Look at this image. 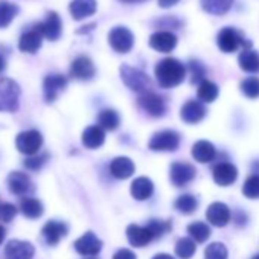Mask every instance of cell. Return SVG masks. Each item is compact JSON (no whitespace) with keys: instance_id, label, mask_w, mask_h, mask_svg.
Wrapping results in <instances>:
<instances>
[{"instance_id":"34","label":"cell","mask_w":259,"mask_h":259,"mask_svg":"<svg viewBox=\"0 0 259 259\" xmlns=\"http://www.w3.org/2000/svg\"><path fill=\"white\" fill-rule=\"evenodd\" d=\"M198 207V201L194 195L191 194H185V195H180L177 200H176V209L185 215H191L197 210Z\"/></svg>"},{"instance_id":"36","label":"cell","mask_w":259,"mask_h":259,"mask_svg":"<svg viewBox=\"0 0 259 259\" xmlns=\"http://www.w3.org/2000/svg\"><path fill=\"white\" fill-rule=\"evenodd\" d=\"M197 250L195 242L191 238H180L176 244V254L182 259H189Z\"/></svg>"},{"instance_id":"1","label":"cell","mask_w":259,"mask_h":259,"mask_svg":"<svg viewBox=\"0 0 259 259\" xmlns=\"http://www.w3.org/2000/svg\"><path fill=\"white\" fill-rule=\"evenodd\" d=\"M157 82L163 89H172L180 85L186 76V67L176 58H165L157 63L154 69Z\"/></svg>"},{"instance_id":"13","label":"cell","mask_w":259,"mask_h":259,"mask_svg":"<svg viewBox=\"0 0 259 259\" xmlns=\"http://www.w3.org/2000/svg\"><path fill=\"white\" fill-rule=\"evenodd\" d=\"M75 250L82 256H96L102 248V241L93 233L87 232L75 241Z\"/></svg>"},{"instance_id":"6","label":"cell","mask_w":259,"mask_h":259,"mask_svg":"<svg viewBox=\"0 0 259 259\" xmlns=\"http://www.w3.org/2000/svg\"><path fill=\"white\" fill-rule=\"evenodd\" d=\"M43 145V136L37 132V130H28V132H22L16 139V147L22 154L26 156H35Z\"/></svg>"},{"instance_id":"45","label":"cell","mask_w":259,"mask_h":259,"mask_svg":"<svg viewBox=\"0 0 259 259\" xmlns=\"http://www.w3.org/2000/svg\"><path fill=\"white\" fill-rule=\"evenodd\" d=\"M180 0H159V7L160 8H171L174 5H177Z\"/></svg>"},{"instance_id":"5","label":"cell","mask_w":259,"mask_h":259,"mask_svg":"<svg viewBox=\"0 0 259 259\" xmlns=\"http://www.w3.org/2000/svg\"><path fill=\"white\" fill-rule=\"evenodd\" d=\"M108 43L117 54H128L135 46V35L125 26H116L108 34Z\"/></svg>"},{"instance_id":"15","label":"cell","mask_w":259,"mask_h":259,"mask_svg":"<svg viewBox=\"0 0 259 259\" xmlns=\"http://www.w3.org/2000/svg\"><path fill=\"white\" fill-rule=\"evenodd\" d=\"M67 87V78L63 75H48L43 82V93L48 102H54L58 95Z\"/></svg>"},{"instance_id":"9","label":"cell","mask_w":259,"mask_h":259,"mask_svg":"<svg viewBox=\"0 0 259 259\" xmlns=\"http://www.w3.org/2000/svg\"><path fill=\"white\" fill-rule=\"evenodd\" d=\"M43 41V32L41 25H34L29 31L23 32L19 40V49L25 54H35L41 48Z\"/></svg>"},{"instance_id":"38","label":"cell","mask_w":259,"mask_h":259,"mask_svg":"<svg viewBox=\"0 0 259 259\" xmlns=\"http://www.w3.org/2000/svg\"><path fill=\"white\" fill-rule=\"evenodd\" d=\"M229 253L223 242H212L204 250V259H227Z\"/></svg>"},{"instance_id":"17","label":"cell","mask_w":259,"mask_h":259,"mask_svg":"<svg viewBox=\"0 0 259 259\" xmlns=\"http://www.w3.org/2000/svg\"><path fill=\"white\" fill-rule=\"evenodd\" d=\"M150 46L157 52L168 54V52L176 49L177 37L169 31H159V32H154L150 37Z\"/></svg>"},{"instance_id":"42","label":"cell","mask_w":259,"mask_h":259,"mask_svg":"<svg viewBox=\"0 0 259 259\" xmlns=\"http://www.w3.org/2000/svg\"><path fill=\"white\" fill-rule=\"evenodd\" d=\"M48 159H49V154L48 153H45V154H35V156H31L29 159H26L25 160V166L28 168V169H31V171H37V169H40L46 162H48Z\"/></svg>"},{"instance_id":"22","label":"cell","mask_w":259,"mask_h":259,"mask_svg":"<svg viewBox=\"0 0 259 259\" xmlns=\"http://www.w3.org/2000/svg\"><path fill=\"white\" fill-rule=\"evenodd\" d=\"M126 238H128L130 244L135 245V247H145L154 239L153 233L150 232V229L147 226L142 227V226H136V224L128 226Z\"/></svg>"},{"instance_id":"23","label":"cell","mask_w":259,"mask_h":259,"mask_svg":"<svg viewBox=\"0 0 259 259\" xmlns=\"http://www.w3.org/2000/svg\"><path fill=\"white\" fill-rule=\"evenodd\" d=\"M110 172L117 180H125L135 174V163L128 157H116L110 163Z\"/></svg>"},{"instance_id":"7","label":"cell","mask_w":259,"mask_h":259,"mask_svg":"<svg viewBox=\"0 0 259 259\" xmlns=\"http://www.w3.org/2000/svg\"><path fill=\"white\" fill-rule=\"evenodd\" d=\"M180 145V136L172 130H163V132L156 133L148 147L151 151H176Z\"/></svg>"},{"instance_id":"27","label":"cell","mask_w":259,"mask_h":259,"mask_svg":"<svg viewBox=\"0 0 259 259\" xmlns=\"http://www.w3.org/2000/svg\"><path fill=\"white\" fill-rule=\"evenodd\" d=\"M192 157L200 163H209L215 157V147L209 141H198L192 147Z\"/></svg>"},{"instance_id":"8","label":"cell","mask_w":259,"mask_h":259,"mask_svg":"<svg viewBox=\"0 0 259 259\" xmlns=\"http://www.w3.org/2000/svg\"><path fill=\"white\" fill-rule=\"evenodd\" d=\"M138 104L144 111H147L153 117H160L166 111V104H165L163 98L156 95L154 92L142 93L138 99Z\"/></svg>"},{"instance_id":"28","label":"cell","mask_w":259,"mask_h":259,"mask_svg":"<svg viewBox=\"0 0 259 259\" xmlns=\"http://www.w3.org/2000/svg\"><path fill=\"white\" fill-rule=\"evenodd\" d=\"M20 210L26 218L35 220V218H40L43 215L45 207H43V203L40 200L26 197L20 201Z\"/></svg>"},{"instance_id":"25","label":"cell","mask_w":259,"mask_h":259,"mask_svg":"<svg viewBox=\"0 0 259 259\" xmlns=\"http://www.w3.org/2000/svg\"><path fill=\"white\" fill-rule=\"evenodd\" d=\"M105 142V133L104 130L98 125L87 126L82 133V145L89 150H96L102 147Z\"/></svg>"},{"instance_id":"4","label":"cell","mask_w":259,"mask_h":259,"mask_svg":"<svg viewBox=\"0 0 259 259\" xmlns=\"http://www.w3.org/2000/svg\"><path fill=\"white\" fill-rule=\"evenodd\" d=\"M217 45H218L220 51L226 52V54H232L242 46L245 49H250V43L244 41L242 34L235 28H223L217 37Z\"/></svg>"},{"instance_id":"39","label":"cell","mask_w":259,"mask_h":259,"mask_svg":"<svg viewBox=\"0 0 259 259\" xmlns=\"http://www.w3.org/2000/svg\"><path fill=\"white\" fill-rule=\"evenodd\" d=\"M242 194L247 198H253V200L259 198V176L257 174H251L245 180V183L242 186Z\"/></svg>"},{"instance_id":"50","label":"cell","mask_w":259,"mask_h":259,"mask_svg":"<svg viewBox=\"0 0 259 259\" xmlns=\"http://www.w3.org/2000/svg\"><path fill=\"white\" fill-rule=\"evenodd\" d=\"M123 4H142V2H147V0H120Z\"/></svg>"},{"instance_id":"3","label":"cell","mask_w":259,"mask_h":259,"mask_svg":"<svg viewBox=\"0 0 259 259\" xmlns=\"http://www.w3.org/2000/svg\"><path fill=\"white\" fill-rule=\"evenodd\" d=\"M20 101V87L10 78L0 79V111H17Z\"/></svg>"},{"instance_id":"41","label":"cell","mask_w":259,"mask_h":259,"mask_svg":"<svg viewBox=\"0 0 259 259\" xmlns=\"http://www.w3.org/2000/svg\"><path fill=\"white\" fill-rule=\"evenodd\" d=\"M17 215V207L11 203H0V223H10Z\"/></svg>"},{"instance_id":"2","label":"cell","mask_w":259,"mask_h":259,"mask_svg":"<svg viewBox=\"0 0 259 259\" xmlns=\"http://www.w3.org/2000/svg\"><path fill=\"white\" fill-rule=\"evenodd\" d=\"M120 78L123 81V84L133 92L138 93H145L150 92V85H151V79L147 73H144L142 70L132 67L128 64H122L120 66Z\"/></svg>"},{"instance_id":"14","label":"cell","mask_w":259,"mask_h":259,"mask_svg":"<svg viewBox=\"0 0 259 259\" xmlns=\"http://www.w3.org/2000/svg\"><path fill=\"white\" fill-rule=\"evenodd\" d=\"M35 254V248L28 241L13 239L5 247L7 259H32Z\"/></svg>"},{"instance_id":"20","label":"cell","mask_w":259,"mask_h":259,"mask_svg":"<svg viewBox=\"0 0 259 259\" xmlns=\"http://www.w3.org/2000/svg\"><path fill=\"white\" fill-rule=\"evenodd\" d=\"M204 116H206V107L200 101H194V99L188 101L183 104L180 110V117L186 123H198L200 120L204 119Z\"/></svg>"},{"instance_id":"31","label":"cell","mask_w":259,"mask_h":259,"mask_svg":"<svg viewBox=\"0 0 259 259\" xmlns=\"http://www.w3.org/2000/svg\"><path fill=\"white\" fill-rule=\"evenodd\" d=\"M98 126H101L102 130H108V132H113L116 130L120 123V117L119 114L111 110V108H105L98 114Z\"/></svg>"},{"instance_id":"19","label":"cell","mask_w":259,"mask_h":259,"mask_svg":"<svg viewBox=\"0 0 259 259\" xmlns=\"http://www.w3.org/2000/svg\"><path fill=\"white\" fill-rule=\"evenodd\" d=\"M41 25V32H43V37L48 38L49 41H57L60 37H61V32H63V23H61V19L60 16L55 13V11H51L48 13L46 19Z\"/></svg>"},{"instance_id":"48","label":"cell","mask_w":259,"mask_h":259,"mask_svg":"<svg viewBox=\"0 0 259 259\" xmlns=\"http://www.w3.org/2000/svg\"><path fill=\"white\" fill-rule=\"evenodd\" d=\"M5 236H7V230H5V227H4L2 224H0V244L4 242Z\"/></svg>"},{"instance_id":"29","label":"cell","mask_w":259,"mask_h":259,"mask_svg":"<svg viewBox=\"0 0 259 259\" xmlns=\"http://www.w3.org/2000/svg\"><path fill=\"white\" fill-rule=\"evenodd\" d=\"M238 63H239V67L244 72L256 73L259 70V55L254 51H251V49H244L239 54Z\"/></svg>"},{"instance_id":"33","label":"cell","mask_w":259,"mask_h":259,"mask_svg":"<svg viewBox=\"0 0 259 259\" xmlns=\"http://www.w3.org/2000/svg\"><path fill=\"white\" fill-rule=\"evenodd\" d=\"M218 85L213 84L212 81H207V79H203L200 84H198V90H197V95L200 98V102H213L217 98H218Z\"/></svg>"},{"instance_id":"51","label":"cell","mask_w":259,"mask_h":259,"mask_svg":"<svg viewBox=\"0 0 259 259\" xmlns=\"http://www.w3.org/2000/svg\"><path fill=\"white\" fill-rule=\"evenodd\" d=\"M251 259H259V254H256L254 257H251Z\"/></svg>"},{"instance_id":"37","label":"cell","mask_w":259,"mask_h":259,"mask_svg":"<svg viewBox=\"0 0 259 259\" xmlns=\"http://www.w3.org/2000/svg\"><path fill=\"white\" fill-rule=\"evenodd\" d=\"M241 92L250 99L259 98V78H256V76L245 78L241 82Z\"/></svg>"},{"instance_id":"10","label":"cell","mask_w":259,"mask_h":259,"mask_svg":"<svg viewBox=\"0 0 259 259\" xmlns=\"http://www.w3.org/2000/svg\"><path fill=\"white\" fill-rule=\"evenodd\" d=\"M8 186H10V191L19 197H25V195H29L31 192H34V183H32L31 177L20 171H14L10 174Z\"/></svg>"},{"instance_id":"30","label":"cell","mask_w":259,"mask_h":259,"mask_svg":"<svg viewBox=\"0 0 259 259\" xmlns=\"http://www.w3.org/2000/svg\"><path fill=\"white\" fill-rule=\"evenodd\" d=\"M233 5V0H201L203 11L212 16H223L226 14Z\"/></svg>"},{"instance_id":"11","label":"cell","mask_w":259,"mask_h":259,"mask_svg":"<svg viewBox=\"0 0 259 259\" xmlns=\"http://www.w3.org/2000/svg\"><path fill=\"white\" fill-rule=\"evenodd\" d=\"M95 73H96V67L87 55H81L75 58L73 63L70 64V76L75 79L89 81L95 76Z\"/></svg>"},{"instance_id":"43","label":"cell","mask_w":259,"mask_h":259,"mask_svg":"<svg viewBox=\"0 0 259 259\" xmlns=\"http://www.w3.org/2000/svg\"><path fill=\"white\" fill-rule=\"evenodd\" d=\"M189 70H191V75H192L191 79H192L194 84L203 81V78H204V67L198 61H191L189 63Z\"/></svg>"},{"instance_id":"12","label":"cell","mask_w":259,"mask_h":259,"mask_svg":"<svg viewBox=\"0 0 259 259\" xmlns=\"http://www.w3.org/2000/svg\"><path fill=\"white\" fill-rule=\"evenodd\" d=\"M169 179H171L172 185H176L179 188L186 186L189 182H192L195 179V168L191 163L176 162V163L171 165Z\"/></svg>"},{"instance_id":"44","label":"cell","mask_w":259,"mask_h":259,"mask_svg":"<svg viewBox=\"0 0 259 259\" xmlns=\"http://www.w3.org/2000/svg\"><path fill=\"white\" fill-rule=\"evenodd\" d=\"M113 259H136V254L128 248H120L114 253Z\"/></svg>"},{"instance_id":"46","label":"cell","mask_w":259,"mask_h":259,"mask_svg":"<svg viewBox=\"0 0 259 259\" xmlns=\"http://www.w3.org/2000/svg\"><path fill=\"white\" fill-rule=\"evenodd\" d=\"M7 69V57L4 52H0V73H4Z\"/></svg>"},{"instance_id":"52","label":"cell","mask_w":259,"mask_h":259,"mask_svg":"<svg viewBox=\"0 0 259 259\" xmlns=\"http://www.w3.org/2000/svg\"><path fill=\"white\" fill-rule=\"evenodd\" d=\"M85 259H96V257H85Z\"/></svg>"},{"instance_id":"24","label":"cell","mask_w":259,"mask_h":259,"mask_svg":"<svg viewBox=\"0 0 259 259\" xmlns=\"http://www.w3.org/2000/svg\"><path fill=\"white\" fill-rule=\"evenodd\" d=\"M69 11L75 20H84L96 13V0H72Z\"/></svg>"},{"instance_id":"40","label":"cell","mask_w":259,"mask_h":259,"mask_svg":"<svg viewBox=\"0 0 259 259\" xmlns=\"http://www.w3.org/2000/svg\"><path fill=\"white\" fill-rule=\"evenodd\" d=\"M147 227H148L150 232L153 233L154 239H157V238L163 236L166 232L171 230V223H169V221H160V220H151V221L147 224Z\"/></svg>"},{"instance_id":"32","label":"cell","mask_w":259,"mask_h":259,"mask_svg":"<svg viewBox=\"0 0 259 259\" xmlns=\"http://www.w3.org/2000/svg\"><path fill=\"white\" fill-rule=\"evenodd\" d=\"M19 14V7L7 0H0V29L8 28L14 17Z\"/></svg>"},{"instance_id":"49","label":"cell","mask_w":259,"mask_h":259,"mask_svg":"<svg viewBox=\"0 0 259 259\" xmlns=\"http://www.w3.org/2000/svg\"><path fill=\"white\" fill-rule=\"evenodd\" d=\"M153 259H174V257L169 256V254H166V253H159V254H156Z\"/></svg>"},{"instance_id":"16","label":"cell","mask_w":259,"mask_h":259,"mask_svg":"<svg viewBox=\"0 0 259 259\" xmlns=\"http://www.w3.org/2000/svg\"><path fill=\"white\" fill-rule=\"evenodd\" d=\"M212 177L218 186H230L238 179V169L235 165H232L229 162L218 163L212 171Z\"/></svg>"},{"instance_id":"18","label":"cell","mask_w":259,"mask_h":259,"mask_svg":"<svg viewBox=\"0 0 259 259\" xmlns=\"http://www.w3.org/2000/svg\"><path fill=\"white\" fill-rule=\"evenodd\" d=\"M206 218L215 227H224L230 221V209L227 204L215 201L206 210Z\"/></svg>"},{"instance_id":"47","label":"cell","mask_w":259,"mask_h":259,"mask_svg":"<svg viewBox=\"0 0 259 259\" xmlns=\"http://www.w3.org/2000/svg\"><path fill=\"white\" fill-rule=\"evenodd\" d=\"M95 28H96L95 23H92V25H89V26H82V28L78 29V34H87L89 31H92V29H95Z\"/></svg>"},{"instance_id":"35","label":"cell","mask_w":259,"mask_h":259,"mask_svg":"<svg viewBox=\"0 0 259 259\" xmlns=\"http://www.w3.org/2000/svg\"><path fill=\"white\" fill-rule=\"evenodd\" d=\"M188 233L191 235V238L197 242H204L209 239L210 236V229L206 223L197 221L188 226Z\"/></svg>"},{"instance_id":"26","label":"cell","mask_w":259,"mask_h":259,"mask_svg":"<svg viewBox=\"0 0 259 259\" xmlns=\"http://www.w3.org/2000/svg\"><path fill=\"white\" fill-rule=\"evenodd\" d=\"M153 192H154V185L148 177H139L132 183V195L139 201L148 200L153 195Z\"/></svg>"},{"instance_id":"21","label":"cell","mask_w":259,"mask_h":259,"mask_svg":"<svg viewBox=\"0 0 259 259\" xmlns=\"http://www.w3.org/2000/svg\"><path fill=\"white\" fill-rule=\"evenodd\" d=\"M69 232V227L66 223H61V221H49L45 224L41 233L46 239V242L49 245H57Z\"/></svg>"}]
</instances>
